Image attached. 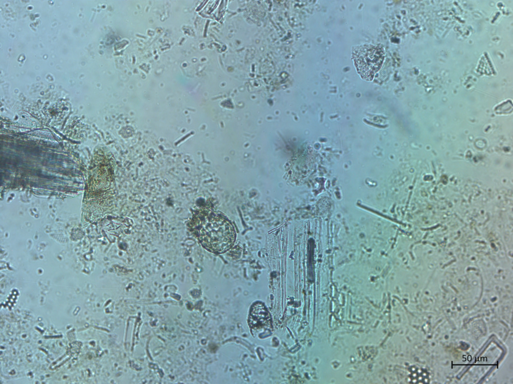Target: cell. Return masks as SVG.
<instances>
[{
	"label": "cell",
	"mask_w": 513,
	"mask_h": 384,
	"mask_svg": "<svg viewBox=\"0 0 513 384\" xmlns=\"http://www.w3.org/2000/svg\"><path fill=\"white\" fill-rule=\"evenodd\" d=\"M192 228L201 244L209 251L221 254L228 250L235 240L231 223L222 214L209 208L196 212Z\"/></svg>",
	"instance_id": "1"
},
{
	"label": "cell",
	"mask_w": 513,
	"mask_h": 384,
	"mask_svg": "<svg viewBox=\"0 0 513 384\" xmlns=\"http://www.w3.org/2000/svg\"><path fill=\"white\" fill-rule=\"evenodd\" d=\"M353 58L357 72L362 78L371 80L382 64L384 53L377 46L364 44L354 48Z\"/></svg>",
	"instance_id": "2"
},
{
	"label": "cell",
	"mask_w": 513,
	"mask_h": 384,
	"mask_svg": "<svg viewBox=\"0 0 513 384\" xmlns=\"http://www.w3.org/2000/svg\"><path fill=\"white\" fill-rule=\"evenodd\" d=\"M248 324L254 335L263 336L272 330V324L270 314L261 302L254 304L250 310L248 316Z\"/></svg>",
	"instance_id": "3"
}]
</instances>
